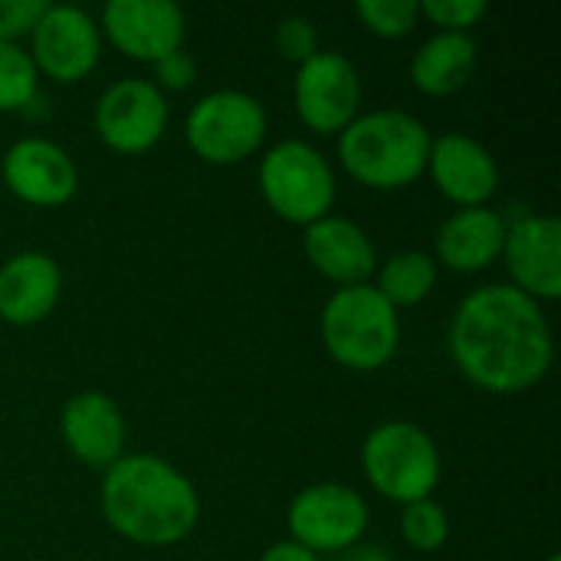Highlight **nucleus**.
<instances>
[{"mask_svg": "<svg viewBox=\"0 0 561 561\" xmlns=\"http://www.w3.org/2000/svg\"><path fill=\"white\" fill-rule=\"evenodd\" d=\"M102 36L135 62H158L184 49L187 16L174 0H108L99 16Z\"/></svg>", "mask_w": 561, "mask_h": 561, "instance_id": "obj_12", "label": "nucleus"}, {"mask_svg": "<svg viewBox=\"0 0 561 561\" xmlns=\"http://www.w3.org/2000/svg\"><path fill=\"white\" fill-rule=\"evenodd\" d=\"M276 49L283 59L302 66L306 59H312L322 43H319V30L309 16H286L279 26H276Z\"/></svg>", "mask_w": 561, "mask_h": 561, "instance_id": "obj_26", "label": "nucleus"}, {"mask_svg": "<svg viewBox=\"0 0 561 561\" xmlns=\"http://www.w3.org/2000/svg\"><path fill=\"white\" fill-rule=\"evenodd\" d=\"M59 437L66 450L95 470H108L125 457V417L105 391H79L59 411Z\"/></svg>", "mask_w": 561, "mask_h": 561, "instance_id": "obj_16", "label": "nucleus"}, {"mask_svg": "<svg viewBox=\"0 0 561 561\" xmlns=\"http://www.w3.org/2000/svg\"><path fill=\"white\" fill-rule=\"evenodd\" d=\"M0 178L7 191L30 207H62L79 187V168L69 151L49 138H20L3 151Z\"/></svg>", "mask_w": 561, "mask_h": 561, "instance_id": "obj_13", "label": "nucleus"}, {"mask_svg": "<svg viewBox=\"0 0 561 561\" xmlns=\"http://www.w3.org/2000/svg\"><path fill=\"white\" fill-rule=\"evenodd\" d=\"M431 141L427 125L411 112H358V118L339 131V161L362 187L401 191L427 174Z\"/></svg>", "mask_w": 561, "mask_h": 561, "instance_id": "obj_3", "label": "nucleus"}, {"mask_svg": "<svg viewBox=\"0 0 561 561\" xmlns=\"http://www.w3.org/2000/svg\"><path fill=\"white\" fill-rule=\"evenodd\" d=\"M151 69H154V85L164 92H184L187 85H194V79H197V62H194V56L187 53V49H174V53H168L164 59H158V62H151Z\"/></svg>", "mask_w": 561, "mask_h": 561, "instance_id": "obj_28", "label": "nucleus"}, {"mask_svg": "<svg viewBox=\"0 0 561 561\" xmlns=\"http://www.w3.org/2000/svg\"><path fill=\"white\" fill-rule=\"evenodd\" d=\"M546 561H561V559H559V556H556V552H552V556H549V559H546Z\"/></svg>", "mask_w": 561, "mask_h": 561, "instance_id": "obj_31", "label": "nucleus"}, {"mask_svg": "<svg viewBox=\"0 0 561 561\" xmlns=\"http://www.w3.org/2000/svg\"><path fill=\"white\" fill-rule=\"evenodd\" d=\"M480 62V46L470 33H434L411 56V82L421 95L444 99L460 92Z\"/></svg>", "mask_w": 561, "mask_h": 561, "instance_id": "obj_20", "label": "nucleus"}, {"mask_svg": "<svg viewBox=\"0 0 561 561\" xmlns=\"http://www.w3.org/2000/svg\"><path fill=\"white\" fill-rule=\"evenodd\" d=\"M62 296V270L49 253L23 250L0 263V319L7 325H39Z\"/></svg>", "mask_w": 561, "mask_h": 561, "instance_id": "obj_18", "label": "nucleus"}, {"mask_svg": "<svg viewBox=\"0 0 561 561\" xmlns=\"http://www.w3.org/2000/svg\"><path fill=\"white\" fill-rule=\"evenodd\" d=\"M368 503L345 483H312L299 490L286 510L289 539L316 556H339L365 539Z\"/></svg>", "mask_w": 561, "mask_h": 561, "instance_id": "obj_8", "label": "nucleus"}, {"mask_svg": "<svg viewBox=\"0 0 561 561\" xmlns=\"http://www.w3.org/2000/svg\"><path fill=\"white\" fill-rule=\"evenodd\" d=\"M427 174L437 191L457 204V210L486 207V201L500 191V164L493 151L463 131H447L431 141Z\"/></svg>", "mask_w": 561, "mask_h": 561, "instance_id": "obj_15", "label": "nucleus"}, {"mask_svg": "<svg viewBox=\"0 0 561 561\" xmlns=\"http://www.w3.org/2000/svg\"><path fill=\"white\" fill-rule=\"evenodd\" d=\"M260 561H322V556H316V552H309V549H302L299 542H293V539H286V542H273Z\"/></svg>", "mask_w": 561, "mask_h": 561, "instance_id": "obj_29", "label": "nucleus"}, {"mask_svg": "<svg viewBox=\"0 0 561 561\" xmlns=\"http://www.w3.org/2000/svg\"><path fill=\"white\" fill-rule=\"evenodd\" d=\"M319 332L332 362L368 375L385 368L398 355L401 316L371 283L342 286L322 306Z\"/></svg>", "mask_w": 561, "mask_h": 561, "instance_id": "obj_4", "label": "nucleus"}, {"mask_svg": "<svg viewBox=\"0 0 561 561\" xmlns=\"http://www.w3.org/2000/svg\"><path fill=\"white\" fill-rule=\"evenodd\" d=\"M102 56L99 20L72 3H46L43 16L30 33V59L36 72L53 82H82Z\"/></svg>", "mask_w": 561, "mask_h": 561, "instance_id": "obj_10", "label": "nucleus"}, {"mask_svg": "<svg viewBox=\"0 0 561 561\" xmlns=\"http://www.w3.org/2000/svg\"><path fill=\"white\" fill-rule=\"evenodd\" d=\"M510 220L493 207H460L454 210L437 237H434V260L454 273H483L503 256Z\"/></svg>", "mask_w": 561, "mask_h": 561, "instance_id": "obj_19", "label": "nucleus"}, {"mask_svg": "<svg viewBox=\"0 0 561 561\" xmlns=\"http://www.w3.org/2000/svg\"><path fill=\"white\" fill-rule=\"evenodd\" d=\"M362 470L368 486L398 506L431 500L444 463L437 440L414 421H385L362 444Z\"/></svg>", "mask_w": 561, "mask_h": 561, "instance_id": "obj_5", "label": "nucleus"}, {"mask_svg": "<svg viewBox=\"0 0 561 561\" xmlns=\"http://www.w3.org/2000/svg\"><path fill=\"white\" fill-rule=\"evenodd\" d=\"M293 105L299 122L316 135H339L358 118L362 76L345 53L319 49L312 59L296 66Z\"/></svg>", "mask_w": 561, "mask_h": 561, "instance_id": "obj_9", "label": "nucleus"}, {"mask_svg": "<svg viewBox=\"0 0 561 561\" xmlns=\"http://www.w3.org/2000/svg\"><path fill=\"white\" fill-rule=\"evenodd\" d=\"M256 184L266 207L296 227H309L329 217L339 191L325 154L302 138H286L266 148L256 168Z\"/></svg>", "mask_w": 561, "mask_h": 561, "instance_id": "obj_6", "label": "nucleus"}, {"mask_svg": "<svg viewBox=\"0 0 561 561\" xmlns=\"http://www.w3.org/2000/svg\"><path fill=\"white\" fill-rule=\"evenodd\" d=\"M302 250H306V260L312 263V270L319 276H325L329 283H335L339 289L362 286L378 270V250H375V240L368 237V230L339 214H329V217L309 224L306 237H302Z\"/></svg>", "mask_w": 561, "mask_h": 561, "instance_id": "obj_17", "label": "nucleus"}, {"mask_svg": "<svg viewBox=\"0 0 561 561\" xmlns=\"http://www.w3.org/2000/svg\"><path fill=\"white\" fill-rule=\"evenodd\" d=\"M355 13L362 26L381 39H401L414 33L421 23V3L417 0H358Z\"/></svg>", "mask_w": 561, "mask_h": 561, "instance_id": "obj_24", "label": "nucleus"}, {"mask_svg": "<svg viewBox=\"0 0 561 561\" xmlns=\"http://www.w3.org/2000/svg\"><path fill=\"white\" fill-rule=\"evenodd\" d=\"M500 260L510 270V286L539 306L561 296V224L556 217L523 214L510 220Z\"/></svg>", "mask_w": 561, "mask_h": 561, "instance_id": "obj_14", "label": "nucleus"}, {"mask_svg": "<svg viewBox=\"0 0 561 561\" xmlns=\"http://www.w3.org/2000/svg\"><path fill=\"white\" fill-rule=\"evenodd\" d=\"M108 529L145 549H168L194 536L201 523L197 486L164 457L125 454L99 483Z\"/></svg>", "mask_w": 561, "mask_h": 561, "instance_id": "obj_2", "label": "nucleus"}, {"mask_svg": "<svg viewBox=\"0 0 561 561\" xmlns=\"http://www.w3.org/2000/svg\"><path fill=\"white\" fill-rule=\"evenodd\" d=\"M168 99L151 79H118L95 102V131L115 154H145L168 131Z\"/></svg>", "mask_w": 561, "mask_h": 561, "instance_id": "obj_11", "label": "nucleus"}, {"mask_svg": "<svg viewBox=\"0 0 561 561\" xmlns=\"http://www.w3.org/2000/svg\"><path fill=\"white\" fill-rule=\"evenodd\" d=\"M421 20H431L437 33H470L486 13V0H417Z\"/></svg>", "mask_w": 561, "mask_h": 561, "instance_id": "obj_25", "label": "nucleus"}, {"mask_svg": "<svg viewBox=\"0 0 561 561\" xmlns=\"http://www.w3.org/2000/svg\"><path fill=\"white\" fill-rule=\"evenodd\" d=\"M43 10L46 0H0V43H16L20 36H30Z\"/></svg>", "mask_w": 561, "mask_h": 561, "instance_id": "obj_27", "label": "nucleus"}, {"mask_svg": "<svg viewBox=\"0 0 561 561\" xmlns=\"http://www.w3.org/2000/svg\"><path fill=\"white\" fill-rule=\"evenodd\" d=\"M375 273H378V283H371V286L394 309L421 306L437 286V260L424 250H401V253L388 256Z\"/></svg>", "mask_w": 561, "mask_h": 561, "instance_id": "obj_21", "label": "nucleus"}, {"mask_svg": "<svg viewBox=\"0 0 561 561\" xmlns=\"http://www.w3.org/2000/svg\"><path fill=\"white\" fill-rule=\"evenodd\" d=\"M332 561H394V556L378 542H358V546L339 552Z\"/></svg>", "mask_w": 561, "mask_h": 561, "instance_id": "obj_30", "label": "nucleus"}, {"mask_svg": "<svg viewBox=\"0 0 561 561\" xmlns=\"http://www.w3.org/2000/svg\"><path fill=\"white\" fill-rule=\"evenodd\" d=\"M270 131L266 108L256 95L243 89H217L194 102L184 118L187 148L217 168L240 164L253 158Z\"/></svg>", "mask_w": 561, "mask_h": 561, "instance_id": "obj_7", "label": "nucleus"}, {"mask_svg": "<svg viewBox=\"0 0 561 561\" xmlns=\"http://www.w3.org/2000/svg\"><path fill=\"white\" fill-rule=\"evenodd\" d=\"M39 72L20 43H0V112H20L36 99Z\"/></svg>", "mask_w": 561, "mask_h": 561, "instance_id": "obj_23", "label": "nucleus"}, {"mask_svg": "<svg viewBox=\"0 0 561 561\" xmlns=\"http://www.w3.org/2000/svg\"><path fill=\"white\" fill-rule=\"evenodd\" d=\"M447 348L457 371L486 394L536 388L556 358L546 309L510 283H490L460 299Z\"/></svg>", "mask_w": 561, "mask_h": 561, "instance_id": "obj_1", "label": "nucleus"}, {"mask_svg": "<svg viewBox=\"0 0 561 561\" xmlns=\"http://www.w3.org/2000/svg\"><path fill=\"white\" fill-rule=\"evenodd\" d=\"M401 539L414 552H437L450 539V516L447 510L431 496L401 506Z\"/></svg>", "mask_w": 561, "mask_h": 561, "instance_id": "obj_22", "label": "nucleus"}]
</instances>
